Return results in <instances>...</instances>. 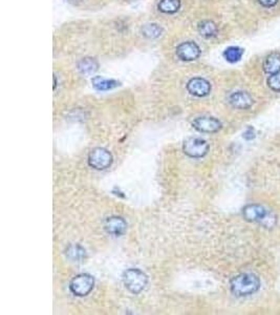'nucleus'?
<instances>
[{"mask_svg": "<svg viewBox=\"0 0 280 315\" xmlns=\"http://www.w3.org/2000/svg\"><path fill=\"white\" fill-rule=\"evenodd\" d=\"M260 288L259 277L252 273H241L230 282V289L236 296H248L256 293Z\"/></svg>", "mask_w": 280, "mask_h": 315, "instance_id": "1", "label": "nucleus"}, {"mask_svg": "<svg viewBox=\"0 0 280 315\" xmlns=\"http://www.w3.org/2000/svg\"><path fill=\"white\" fill-rule=\"evenodd\" d=\"M123 281L125 287L130 292L138 294L145 289L148 283V277L142 270L137 268H130L124 272Z\"/></svg>", "mask_w": 280, "mask_h": 315, "instance_id": "2", "label": "nucleus"}, {"mask_svg": "<svg viewBox=\"0 0 280 315\" xmlns=\"http://www.w3.org/2000/svg\"><path fill=\"white\" fill-rule=\"evenodd\" d=\"M209 144L200 138H189L184 142L183 151L190 158H202L209 152Z\"/></svg>", "mask_w": 280, "mask_h": 315, "instance_id": "3", "label": "nucleus"}, {"mask_svg": "<svg viewBox=\"0 0 280 315\" xmlns=\"http://www.w3.org/2000/svg\"><path fill=\"white\" fill-rule=\"evenodd\" d=\"M113 155L105 148H95L88 156V164L90 167L97 171H103L108 168L113 164Z\"/></svg>", "mask_w": 280, "mask_h": 315, "instance_id": "4", "label": "nucleus"}, {"mask_svg": "<svg viewBox=\"0 0 280 315\" xmlns=\"http://www.w3.org/2000/svg\"><path fill=\"white\" fill-rule=\"evenodd\" d=\"M95 286V280L89 274L83 273L79 274L76 277H73L70 282L69 289L70 291L77 296H85L90 293Z\"/></svg>", "mask_w": 280, "mask_h": 315, "instance_id": "5", "label": "nucleus"}, {"mask_svg": "<svg viewBox=\"0 0 280 315\" xmlns=\"http://www.w3.org/2000/svg\"><path fill=\"white\" fill-rule=\"evenodd\" d=\"M176 56L183 61H194L199 58L201 51L200 47L193 41H186L179 44L175 49Z\"/></svg>", "mask_w": 280, "mask_h": 315, "instance_id": "6", "label": "nucleus"}, {"mask_svg": "<svg viewBox=\"0 0 280 315\" xmlns=\"http://www.w3.org/2000/svg\"><path fill=\"white\" fill-rule=\"evenodd\" d=\"M192 126L196 131L205 134H214L220 131L221 123L213 117H199L192 122Z\"/></svg>", "mask_w": 280, "mask_h": 315, "instance_id": "7", "label": "nucleus"}, {"mask_svg": "<svg viewBox=\"0 0 280 315\" xmlns=\"http://www.w3.org/2000/svg\"><path fill=\"white\" fill-rule=\"evenodd\" d=\"M187 89H188L191 95L202 98L207 97L211 92V84L206 79L195 77L190 79L189 82L187 83Z\"/></svg>", "mask_w": 280, "mask_h": 315, "instance_id": "8", "label": "nucleus"}, {"mask_svg": "<svg viewBox=\"0 0 280 315\" xmlns=\"http://www.w3.org/2000/svg\"><path fill=\"white\" fill-rule=\"evenodd\" d=\"M269 211L259 204H249L242 209V216L251 223H261L264 219L268 215Z\"/></svg>", "mask_w": 280, "mask_h": 315, "instance_id": "9", "label": "nucleus"}, {"mask_svg": "<svg viewBox=\"0 0 280 315\" xmlns=\"http://www.w3.org/2000/svg\"><path fill=\"white\" fill-rule=\"evenodd\" d=\"M229 103L232 107L237 109H248L254 104L252 96L247 91L238 90L234 91L229 96Z\"/></svg>", "mask_w": 280, "mask_h": 315, "instance_id": "10", "label": "nucleus"}, {"mask_svg": "<svg viewBox=\"0 0 280 315\" xmlns=\"http://www.w3.org/2000/svg\"><path fill=\"white\" fill-rule=\"evenodd\" d=\"M104 228L107 233L115 235V236H121L126 232L127 229V223L124 219L120 216H110L106 219Z\"/></svg>", "mask_w": 280, "mask_h": 315, "instance_id": "11", "label": "nucleus"}, {"mask_svg": "<svg viewBox=\"0 0 280 315\" xmlns=\"http://www.w3.org/2000/svg\"><path fill=\"white\" fill-rule=\"evenodd\" d=\"M263 69L269 76L280 71V52H272L268 55L263 62Z\"/></svg>", "mask_w": 280, "mask_h": 315, "instance_id": "12", "label": "nucleus"}, {"mask_svg": "<svg viewBox=\"0 0 280 315\" xmlns=\"http://www.w3.org/2000/svg\"><path fill=\"white\" fill-rule=\"evenodd\" d=\"M197 31L199 35L206 39H211L217 36L218 27L212 20H202L197 26Z\"/></svg>", "mask_w": 280, "mask_h": 315, "instance_id": "13", "label": "nucleus"}, {"mask_svg": "<svg viewBox=\"0 0 280 315\" xmlns=\"http://www.w3.org/2000/svg\"><path fill=\"white\" fill-rule=\"evenodd\" d=\"M77 66H78V70L81 74H84V75H90V74H93L98 70L99 63L95 58L85 57L78 62Z\"/></svg>", "mask_w": 280, "mask_h": 315, "instance_id": "14", "label": "nucleus"}, {"mask_svg": "<svg viewBox=\"0 0 280 315\" xmlns=\"http://www.w3.org/2000/svg\"><path fill=\"white\" fill-rule=\"evenodd\" d=\"M91 83L97 90L100 91H105V90H110L114 89L118 86H120V82L117 80H113V79H105L103 77H95L92 78Z\"/></svg>", "mask_w": 280, "mask_h": 315, "instance_id": "15", "label": "nucleus"}, {"mask_svg": "<svg viewBox=\"0 0 280 315\" xmlns=\"http://www.w3.org/2000/svg\"><path fill=\"white\" fill-rule=\"evenodd\" d=\"M65 254L72 262H82L86 258L85 249L78 244L69 245L65 250Z\"/></svg>", "mask_w": 280, "mask_h": 315, "instance_id": "16", "label": "nucleus"}, {"mask_svg": "<svg viewBox=\"0 0 280 315\" xmlns=\"http://www.w3.org/2000/svg\"><path fill=\"white\" fill-rule=\"evenodd\" d=\"M244 54H245L244 49H241L239 46H229L223 51L222 56L229 63H236L241 60Z\"/></svg>", "mask_w": 280, "mask_h": 315, "instance_id": "17", "label": "nucleus"}, {"mask_svg": "<svg viewBox=\"0 0 280 315\" xmlns=\"http://www.w3.org/2000/svg\"><path fill=\"white\" fill-rule=\"evenodd\" d=\"M181 0H161L158 5L160 12L164 14H175L181 9Z\"/></svg>", "mask_w": 280, "mask_h": 315, "instance_id": "18", "label": "nucleus"}, {"mask_svg": "<svg viewBox=\"0 0 280 315\" xmlns=\"http://www.w3.org/2000/svg\"><path fill=\"white\" fill-rule=\"evenodd\" d=\"M141 33L147 39H157L162 35L163 29L157 23H148L142 27Z\"/></svg>", "mask_w": 280, "mask_h": 315, "instance_id": "19", "label": "nucleus"}, {"mask_svg": "<svg viewBox=\"0 0 280 315\" xmlns=\"http://www.w3.org/2000/svg\"><path fill=\"white\" fill-rule=\"evenodd\" d=\"M267 84L271 90L275 92H280V71L270 75L267 80Z\"/></svg>", "mask_w": 280, "mask_h": 315, "instance_id": "20", "label": "nucleus"}, {"mask_svg": "<svg viewBox=\"0 0 280 315\" xmlns=\"http://www.w3.org/2000/svg\"><path fill=\"white\" fill-rule=\"evenodd\" d=\"M279 2L280 0H256V3L259 5V7L266 10L275 9L279 5Z\"/></svg>", "mask_w": 280, "mask_h": 315, "instance_id": "21", "label": "nucleus"}, {"mask_svg": "<svg viewBox=\"0 0 280 315\" xmlns=\"http://www.w3.org/2000/svg\"><path fill=\"white\" fill-rule=\"evenodd\" d=\"M276 223H277V217L273 214V213H268V215L264 219V221L261 222V225H263L264 227H266V228H272V227H274L275 225H276Z\"/></svg>", "mask_w": 280, "mask_h": 315, "instance_id": "22", "label": "nucleus"}, {"mask_svg": "<svg viewBox=\"0 0 280 315\" xmlns=\"http://www.w3.org/2000/svg\"><path fill=\"white\" fill-rule=\"evenodd\" d=\"M242 137H244V139L247 140V141H252V140H254L255 137H256L254 128H253V127H248V128L246 129V132L244 133V135H242Z\"/></svg>", "mask_w": 280, "mask_h": 315, "instance_id": "23", "label": "nucleus"}, {"mask_svg": "<svg viewBox=\"0 0 280 315\" xmlns=\"http://www.w3.org/2000/svg\"><path fill=\"white\" fill-rule=\"evenodd\" d=\"M66 2L71 4V5H73V6H79V5L83 4L85 0H66Z\"/></svg>", "mask_w": 280, "mask_h": 315, "instance_id": "24", "label": "nucleus"}, {"mask_svg": "<svg viewBox=\"0 0 280 315\" xmlns=\"http://www.w3.org/2000/svg\"><path fill=\"white\" fill-rule=\"evenodd\" d=\"M56 86H57V78H56V76H54V89L56 88Z\"/></svg>", "mask_w": 280, "mask_h": 315, "instance_id": "25", "label": "nucleus"}]
</instances>
